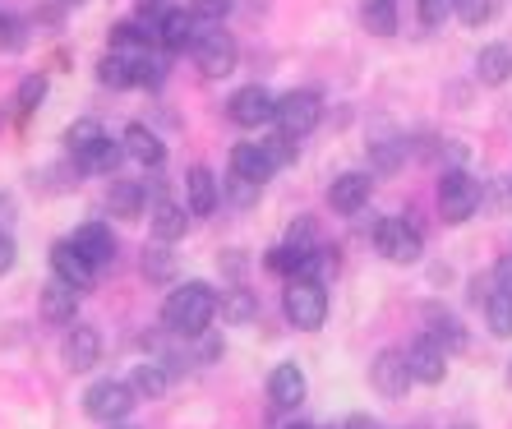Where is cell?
I'll list each match as a JSON object with an SVG mask.
<instances>
[{
	"mask_svg": "<svg viewBox=\"0 0 512 429\" xmlns=\"http://www.w3.org/2000/svg\"><path fill=\"white\" fill-rule=\"evenodd\" d=\"M213 319H217V291L208 282L176 286L167 296V305H162V323L180 337H203Z\"/></svg>",
	"mask_w": 512,
	"mask_h": 429,
	"instance_id": "1",
	"label": "cell"
},
{
	"mask_svg": "<svg viewBox=\"0 0 512 429\" xmlns=\"http://www.w3.org/2000/svg\"><path fill=\"white\" fill-rule=\"evenodd\" d=\"M282 310L286 319L296 323V328H323V319H328V291H323V282H314V277H291L286 282V296H282Z\"/></svg>",
	"mask_w": 512,
	"mask_h": 429,
	"instance_id": "2",
	"label": "cell"
},
{
	"mask_svg": "<svg viewBox=\"0 0 512 429\" xmlns=\"http://www.w3.org/2000/svg\"><path fill=\"white\" fill-rule=\"evenodd\" d=\"M273 120H277V134H286V139H305V134L323 120V97L314 93V88H296V93L277 97Z\"/></svg>",
	"mask_w": 512,
	"mask_h": 429,
	"instance_id": "3",
	"label": "cell"
},
{
	"mask_svg": "<svg viewBox=\"0 0 512 429\" xmlns=\"http://www.w3.org/2000/svg\"><path fill=\"white\" fill-rule=\"evenodd\" d=\"M134 388L120 379H97L84 393V416L97 420V425H120V420L134 411Z\"/></svg>",
	"mask_w": 512,
	"mask_h": 429,
	"instance_id": "4",
	"label": "cell"
},
{
	"mask_svg": "<svg viewBox=\"0 0 512 429\" xmlns=\"http://www.w3.org/2000/svg\"><path fill=\"white\" fill-rule=\"evenodd\" d=\"M374 245H379L383 259L393 263H416L425 254V236L411 217H383L379 227H374Z\"/></svg>",
	"mask_w": 512,
	"mask_h": 429,
	"instance_id": "5",
	"label": "cell"
},
{
	"mask_svg": "<svg viewBox=\"0 0 512 429\" xmlns=\"http://www.w3.org/2000/svg\"><path fill=\"white\" fill-rule=\"evenodd\" d=\"M194 65H199L208 79H227L231 70H236V60H240V47H236V37L222 33V24L217 28H203L199 42H194Z\"/></svg>",
	"mask_w": 512,
	"mask_h": 429,
	"instance_id": "6",
	"label": "cell"
},
{
	"mask_svg": "<svg viewBox=\"0 0 512 429\" xmlns=\"http://www.w3.org/2000/svg\"><path fill=\"white\" fill-rule=\"evenodd\" d=\"M480 208V180L466 176V171H443L439 180V213L443 222H466V217H476Z\"/></svg>",
	"mask_w": 512,
	"mask_h": 429,
	"instance_id": "7",
	"label": "cell"
},
{
	"mask_svg": "<svg viewBox=\"0 0 512 429\" xmlns=\"http://www.w3.org/2000/svg\"><path fill=\"white\" fill-rule=\"evenodd\" d=\"M273 107H277V97L268 93L263 84H245L231 93L227 102V116L231 125H240V130H259V125H268L273 120Z\"/></svg>",
	"mask_w": 512,
	"mask_h": 429,
	"instance_id": "8",
	"label": "cell"
},
{
	"mask_svg": "<svg viewBox=\"0 0 512 429\" xmlns=\"http://www.w3.org/2000/svg\"><path fill=\"white\" fill-rule=\"evenodd\" d=\"M370 388L379 397H388V402H397V397H406V388H411V370H406V351H379V356L370 360Z\"/></svg>",
	"mask_w": 512,
	"mask_h": 429,
	"instance_id": "9",
	"label": "cell"
},
{
	"mask_svg": "<svg viewBox=\"0 0 512 429\" xmlns=\"http://www.w3.org/2000/svg\"><path fill=\"white\" fill-rule=\"evenodd\" d=\"M406 370H411V383H443L448 374V351L439 342H429V337H416V342L406 346Z\"/></svg>",
	"mask_w": 512,
	"mask_h": 429,
	"instance_id": "10",
	"label": "cell"
},
{
	"mask_svg": "<svg viewBox=\"0 0 512 429\" xmlns=\"http://www.w3.org/2000/svg\"><path fill=\"white\" fill-rule=\"evenodd\" d=\"M273 171H277V157L268 153V143H236L231 148V176L236 180L263 185V180H273Z\"/></svg>",
	"mask_w": 512,
	"mask_h": 429,
	"instance_id": "11",
	"label": "cell"
},
{
	"mask_svg": "<svg viewBox=\"0 0 512 429\" xmlns=\"http://www.w3.org/2000/svg\"><path fill=\"white\" fill-rule=\"evenodd\" d=\"M374 194V176L370 171H342V176L328 185V203H333V213H360Z\"/></svg>",
	"mask_w": 512,
	"mask_h": 429,
	"instance_id": "12",
	"label": "cell"
},
{
	"mask_svg": "<svg viewBox=\"0 0 512 429\" xmlns=\"http://www.w3.org/2000/svg\"><path fill=\"white\" fill-rule=\"evenodd\" d=\"M51 273H56L65 286H74V291H88L93 277H97V268L74 250L70 240H56V245H51Z\"/></svg>",
	"mask_w": 512,
	"mask_h": 429,
	"instance_id": "13",
	"label": "cell"
},
{
	"mask_svg": "<svg viewBox=\"0 0 512 429\" xmlns=\"http://www.w3.org/2000/svg\"><path fill=\"white\" fill-rule=\"evenodd\" d=\"M70 245L79 254H84L93 268H102V263H111L116 259V236H111V227L107 222H84V227L70 236Z\"/></svg>",
	"mask_w": 512,
	"mask_h": 429,
	"instance_id": "14",
	"label": "cell"
},
{
	"mask_svg": "<svg viewBox=\"0 0 512 429\" xmlns=\"http://www.w3.org/2000/svg\"><path fill=\"white\" fill-rule=\"evenodd\" d=\"M305 370H300L296 360H282L273 374H268V397H273V406H300L305 402Z\"/></svg>",
	"mask_w": 512,
	"mask_h": 429,
	"instance_id": "15",
	"label": "cell"
},
{
	"mask_svg": "<svg viewBox=\"0 0 512 429\" xmlns=\"http://www.w3.org/2000/svg\"><path fill=\"white\" fill-rule=\"evenodd\" d=\"M199 33H203V28H199V19H194L190 10H171L167 19L157 24L153 37H157V42H162L167 51H190L194 42H199Z\"/></svg>",
	"mask_w": 512,
	"mask_h": 429,
	"instance_id": "16",
	"label": "cell"
},
{
	"mask_svg": "<svg viewBox=\"0 0 512 429\" xmlns=\"http://www.w3.org/2000/svg\"><path fill=\"white\" fill-rule=\"evenodd\" d=\"M97 360H102V337H97V328L74 323L70 337H65V365H70V370H93Z\"/></svg>",
	"mask_w": 512,
	"mask_h": 429,
	"instance_id": "17",
	"label": "cell"
},
{
	"mask_svg": "<svg viewBox=\"0 0 512 429\" xmlns=\"http://www.w3.org/2000/svg\"><path fill=\"white\" fill-rule=\"evenodd\" d=\"M185 194H190V213L208 217L217 208V199H222V180H217L208 167H190V176H185Z\"/></svg>",
	"mask_w": 512,
	"mask_h": 429,
	"instance_id": "18",
	"label": "cell"
},
{
	"mask_svg": "<svg viewBox=\"0 0 512 429\" xmlns=\"http://www.w3.org/2000/svg\"><path fill=\"white\" fill-rule=\"evenodd\" d=\"M120 143H125V157H134L139 167H162L167 162V143L157 139L148 125H130Z\"/></svg>",
	"mask_w": 512,
	"mask_h": 429,
	"instance_id": "19",
	"label": "cell"
},
{
	"mask_svg": "<svg viewBox=\"0 0 512 429\" xmlns=\"http://www.w3.org/2000/svg\"><path fill=\"white\" fill-rule=\"evenodd\" d=\"M425 337L429 342H439L443 351H448V356H453V351H462L466 346V328L462 323H457V314H448V310H439V305H429L425 310Z\"/></svg>",
	"mask_w": 512,
	"mask_h": 429,
	"instance_id": "20",
	"label": "cell"
},
{
	"mask_svg": "<svg viewBox=\"0 0 512 429\" xmlns=\"http://www.w3.org/2000/svg\"><path fill=\"white\" fill-rule=\"evenodd\" d=\"M74 310H79V291L65 286L60 277H51L42 286V319L47 323H74Z\"/></svg>",
	"mask_w": 512,
	"mask_h": 429,
	"instance_id": "21",
	"label": "cell"
},
{
	"mask_svg": "<svg viewBox=\"0 0 512 429\" xmlns=\"http://www.w3.org/2000/svg\"><path fill=\"white\" fill-rule=\"evenodd\" d=\"M508 74H512V51L503 47V42L480 47V56H476V79H480V84L499 88V84H508Z\"/></svg>",
	"mask_w": 512,
	"mask_h": 429,
	"instance_id": "22",
	"label": "cell"
},
{
	"mask_svg": "<svg viewBox=\"0 0 512 429\" xmlns=\"http://www.w3.org/2000/svg\"><path fill=\"white\" fill-rule=\"evenodd\" d=\"M153 236L162 240V245H171V240L185 236V227H190V217H185V208L180 203H167V199H157L153 203Z\"/></svg>",
	"mask_w": 512,
	"mask_h": 429,
	"instance_id": "23",
	"label": "cell"
},
{
	"mask_svg": "<svg viewBox=\"0 0 512 429\" xmlns=\"http://www.w3.org/2000/svg\"><path fill=\"white\" fill-rule=\"evenodd\" d=\"M360 24L374 37H393L397 33V0H360Z\"/></svg>",
	"mask_w": 512,
	"mask_h": 429,
	"instance_id": "24",
	"label": "cell"
},
{
	"mask_svg": "<svg viewBox=\"0 0 512 429\" xmlns=\"http://www.w3.org/2000/svg\"><path fill=\"white\" fill-rule=\"evenodd\" d=\"M130 388L139 397H162L171 388V370H167V360H143L139 370H134Z\"/></svg>",
	"mask_w": 512,
	"mask_h": 429,
	"instance_id": "25",
	"label": "cell"
},
{
	"mask_svg": "<svg viewBox=\"0 0 512 429\" xmlns=\"http://www.w3.org/2000/svg\"><path fill=\"white\" fill-rule=\"evenodd\" d=\"M148 203V185L139 180H116L111 185V217H139Z\"/></svg>",
	"mask_w": 512,
	"mask_h": 429,
	"instance_id": "26",
	"label": "cell"
},
{
	"mask_svg": "<svg viewBox=\"0 0 512 429\" xmlns=\"http://www.w3.org/2000/svg\"><path fill=\"white\" fill-rule=\"evenodd\" d=\"M102 139H107V130H102L97 120H74L70 130H65V148H70L74 162H84V157L93 153V148H97Z\"/></svg>",
	"mask_w": 512,
	"mask_h": 429,
	"instance_id": "27",
	"label": "cell"
},
{
	"mask_svg": "<svg viewBox=\"0 0 512 429\" xmlns=\"http://www.w3.org/2000/svg\"><path fill=\"white\" fill-rule=\"evenodd\" d=\"M485 323L494 337H512V296L494 286V296H485Z\"/></svg>",
	"mask_w": 512,
	"mask_h": 429,
	"instance_id": "28",
	"label": "cell"
},
{
	"mask_svg": "<svg viewBox=\"0 0 512 429\" xmlns=\"http://www.w3.org/2000/svg\"><path fill=\"white\" fill-rule=\"evenodd\" d=\"M120 157H125V143H120V139H102V143L93 148V153H88L84 162H79V167L93 171V176H111V171L120 167Z\"/></svg>",
	"mask_w": 512,
	"mask_h": 429,
	"instance_id": "29",
	"label": "cell"
},
{
	"mask_svg": "<svg viewBox=\"0 0 512 429\" xmlns=\"http://www.w3.org/2000/svg\"><path fill=\"white\" fill-rule=\"evenodd\" d=\"M28 47V24L19 14H0V56H19Z\"/></svg>",
	"mask_w": 512,
	"mask_h": 429,
	"instance_id": "30",
	"label": "cell"
},
{
	"mask_svg": "<svg viewBox=\"0 0 512 429\" xmlns=\"http://www.w3.org/2000/svg\"><path fill=\"white\" fill-rule=\"evenodd\" d=\"M217 310L227 314L231 323H250L254 314H259V305H254V296H250V291H227V296L217 300Z\"/></svg>",
	"mask_w": 512,
	"mask_h": 429,
	"instance_id": "31",
	"label": "cell"
},
{
	"mask_svg": "<svg viewBox=\"0 0 512 429\" xmlns=\"http://www.w3.org/2000/svg\"><path fill=\"white\" fill-rule=\"evenodd\" d=\"M42 97H47V74H28L24 84H19V93H14V107H19V111H37V107H42Z\"/></svg>",
	"mask_w": 512,
	"mask_h": 429,
	"instance_id": "32",
	"label": "cell"
},
{
	"mask_svg": "<svg viewBox=\"0 0 512 429\" xmlns=\"http://www.w3.org/2000/svg\"><path fill=\"white\" fill-rule=\"evenodd\" d=\"M97 79H102V84L107 88H130L134 84V74H130V65H125V60L120 56H102V65H97Z\"/></svg>",
	"mask_w": 512,
	"mask_h": 429,
	"instance_id": "33",
	"label": "cell"
},
{
	"mask_svg": "<svg viewBox=\"0 0 512 429\" xmlns=\"http://www.w3.org/2000/svg\"><path fill=\"white\" fill-rule=\"evenodd\" d=\"M231 10H236V0H190V14L199 19V24H208V28H217Z\"/></svg>",
	"mask_w": 512,
	"mask_h": 429,
	"instance_id": "34",
	"label": "cell"
},
{
	"mask_svg": "<svg viewBox=\"0 0 512 429\" xmlns=\"http://www.w3.org/2000/svg\"><path fill=\"white\" fill-rule=\"evenodd\" d=\"M448 5H453V14L462 19L466 28L489 24V14H494V5H489V0H448Z\"/></svg>",
	"mask_w": 512,
	"mask_h": 429,
	"instance_id": "35",
	"label": "cell"
},
{
	"mask_svg": "<svg viewBox=\"0 0 512 429\" xmlns=\"http://www.w3.org/2000/svg\"><path fill=\"white\" fill-rule=\"evenodd\" d=\"M171 10H176L171 0H134V14H139V19H143V24H148V28H157V24H162V19H167Z\"/></svg>",
	"mask_w": 512,
	"mask_h": 429,
	"instance_id": "36",
	"label": "cell"
},
{
	"mask_svg": "<svg viewBox=\"0 0 512 429\" xmlns=\"http://www.w3.org/2000/svg\"><path fill=\"white\" fill-rule=\"evenodd\" d=\"M453 14V5L448 0H420V24L425 28H443V19Z\"/></svg>",
	"mask_w": 512,
	"mask_h": 429,
	"instance_id": "37",
	"label": "cell"
},
{
	"mask_svg": "<svg viewBox=\"0 0 512 429\" xmlns=\"http://www.w3.org/2000/svg\"><path fill=\"white\" fill-rule=\"evenodd\" d=\"M406 143H374V171H397Z\"/></svg>",
	"mask_w": 512,
	"mask_h": 429,
	"instance_id": "38",
	"label": "cell"
},
{
	"mask_svg": "<svg viewBox=\"0 0 512 429\" xmlns=\"http://www.w3.org/2000/svg\"><path fill=\"white\" fill-rule=\"evenodd\" d=\"M143 273L157 277V282H162V277H171V254L167 250H148V254H143Z\"/></svg>",
	"mask_w": 512,
	"mask_h": 429,
	"instance_id": "39",
	"label": "cell"
},
{
	"mask_svg": "<svg viewBox=\"0 0 512 429\" xmlns=\"http://www.w3.org/2000/svg\"><path fill=\"white\" fill-rule=\"evenodd\" d=\"M14 263H19V245H14V236H10V231H0V277L10 273Z\"/></svg>",
	"mask_w": 512,
	"mask_h": 429,
	"instance_id": "40",
	"label": "cell"
},
{
	"mask_svg": "<svg viewBox=\"0 0 512 429\" xmlns=\"http://www.w3.org/2000/svg\"><path fill=\"white\" fill-rule=\"evenodd\" d=\"M494 286H499V291H508V296H512V254H508V259H499V263H494Z\"/></svg>",
	"mask_w": 512,
	"mask_h": 429,
	"instance_id": "41",
	"label": "cell"
},
{
	"mask_svg": "<svg viewBox=\"0 0 512 429\" xmlns=\"http://www.w3.org/2000/svg\"><path fill=\"white\" fill-rule=\"evenodd\" d=\"M337 429H379V420H370V416H346Z\"/></svg>",
	"mask_w": 512,
	"mask_h": 429,
	"instance_id": "42",
	"label": "cell"
},
{
	"mask_svg": "<svg viewBox=\"0 0 512 429\" xmlns=\"http://www.w3.org/2000/svg\"><path fill=\"white\" fill-rule=\"evenodd\" d=\"M60 5H84V0H60Z\"/></svg>",
	"mask_w": 512,
	"mask_h": 429,
	"instance_id": "43",
	"label": "cell"
},
{
	"mask_svg": "<svg viewBox=\"0 0 512 429\" xmlns=\"http://www.w3.org/2000/svg\"><path fill=\"white\" fill-rule=\"evenodd\" d=\"M453 429H476V425H466V420H462V425H453Z\"/></svg>",
	"mask_w": 512,
	"mask_h": 429,
	"instance_id": "44",
	"label": "cell"
},
{
	"mask_svg": "<svg viewBox=\"0 0 512 429\" xmlns=\"http://www.w3.org/2000/svg\"><path fill=\"white\" fill-rule=\"evenodd\" d=\"M291 429H314V425H291Z\"/></svg>",
	"mask_w": 512,
	"mask_h": 429,
	"instance_id": "45",
	"label": "cell"
},
{
	"mask_svg": "<svg viewBox=\"0 0 512 429\" xmlns=\"http://www.w3.org/2000/svg\"><path fill=\"white\" fill-rule=\"evenodd\" d=\"M111 429H134V425H111Z\"/></svg>",
	"mask_w": 512,
	"mask_h": 429,
	"instance_id": "46",
	"label": "cell"
},
{
	"mask_svg": "<svg viewBox=\"0 0 512 429\" xmlns=\"http://www.w3.org/2000/svg\"><path fill=\"white\" fill-rule=\"evenodd\" d=\"M508 379H512V370H508Z\"/></svg>",
	"mask_w": 512,
	"mask_h": 429,
	"instance_id": "47",
	"label": "cell"
}]
</instances>
